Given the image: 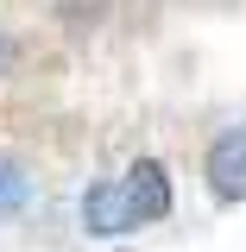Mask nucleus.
<instances>
[{
    "label": "nucleus",
    "mask_w": 246,
    "mask_h": 252,
    "mask_svg": "<svg viewBox=\"0 0 246 252\" xmlns=\"http://www.w3.org/2000/svg\"><path fill=\"white\" fill-rule=\"evenodd\" d=\"M13 63H19V44H13V38H0V76H6Z\"/></svg>",
    "instance_id": "nucleus-5"
},
{
    "label": "nucleus",
    "mask_w": 246,
    "mask_h": 252,
    "mask_svg": "<svg viewBox=\"0 0 246 252\" xmlns=\"http://www.w3.org/2000/svg\"><path fill=\"white\" fill-rule=\"evenodd\" d=\"M32 202V177L19 158H0V215H13V208H26Z\"/></svg>",
    "instance_id": "nucleus-4"
},
{
    "label": "nucleus",
    "mask_w": 246,
    "mask_h": 252,
    "mask_svg": "<svg viewBox=\"0 0 246 252\" xmlns=\"http://www.w3.org/2000/svg\"><path fill=\"white\" fill-rule=\"evenodd\" d=\"M82 220H89V233H101V240H114V233H133V227H139V215H133L126 177H101V183L82 195Z\"/></svg>",
    "instance_id": "nucleus-1"
},
{
    "label": "nucleus",
    "mask_w": 246,
    "mask_h": 252,
    "mask_svg": "<svg viewBox=\"0 0 246 252\" xmlns=\"http://www.w3.org/2000/svg\"><path fill=\"white\" fill-rule=\"evenodd\" d=\"M126 195H133V215L139 220H164L171 215V177H164V164L158 158H139L126 170Z\"/></svg>",
    "instance_id": "nucleus-3"
},
{
    "label": "nucleus",
    "mask_w": 246,
    "mask_h": 252,
    "mask_svg": "<svg viewBox=\"0 0 246 252\" xmlns=\"http://www.w3.org/2000/svg\"><path fill=\"white\" fill-rule=\"evenodd\" d=\"M209 189L221 202H246V126H227L209 145Z\"/></svg>",
    "instance_id": "nucleus-2"
}]
</instances>
